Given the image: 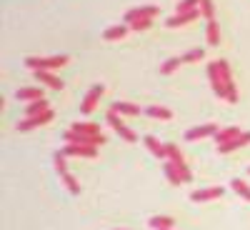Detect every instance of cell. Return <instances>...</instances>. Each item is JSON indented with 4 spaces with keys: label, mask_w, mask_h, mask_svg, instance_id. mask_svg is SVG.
<instances>
[{
    "label": "cell",
    "mask_w": 250,
    "mask_h": 230,
    "mask_svg": "<svg viewBox=\"0 0 250 230\" xmlns=\"http://www.w3.org/2000/svg\"><path fill=\"white\" fill-rule=\"evenodd\" d=\"M70 63V58L68 55H53V58H25V65L30 68V70H45V73H50V70H55V68H62V65H68Z\"/></svg>",
    "instance_id": "6da1fadb"
},
{
    "label": "cell",
    "mask_w": 250,
    "mask_h": 230,
    "mask_svg": "<svg viewBox=\"0 0 250 230\" xmlns=\"http://www.w3.org/2000/svg\"><path fill=\"white\" fill-rule=\"evenodd\" d=\"M165 158H168L175 168L180 170V175H183V180L185 183H190L193 180V173H190V168H188V163H185V158H183V153L175 148L173 143H165Z\"/></svg>",
    "instance_id": "7a4b0ae2"
},
{
    "label": "cell",
    "mask_w": 250,
    "mask_h": 230,
    "mask_svg": "<svg viewBox=\"0 0 250 230\" xmlns=\"http://www.w3.org/2000/svg\"><path fill=\"white\" fill-rule=\"evenodd\" d=\"M218 68H220L223 80H225V100H228V103H238V90H235L233 73H230V65H228V60H218Z\"/></svg>",
    "instance_id": "3957f363"
},
{
    "label": "cell",
    "mask_w": 250,
    "mask_h": 230,
    "mask_svg": "<svg viewBox=\"0 0 250 230\" xmlns=\"http://www.w3.org/2000/svg\"><path fill=\"white\" fill-rule=\"evenodd\" d=\"M108 125H110V128H113L123 140H128V143H135V140H138L135 130H130L128 125H125V123L118 118V113H115V110H108Z\"/></svg>",
    "instance_id": "277c9868"
},
{
    "label": "cell",
    "mask_w": 250,
    "mask_h": 230,
    "mask_svg": "<svg viewBox=\"0 0 250 230\" xmlns=\"http://www.w3.org/2000/svg\"><path fill=\"white\" fill-rule=\"evenodd\" d=\"M62 138H65V143H70V145H90V148L105 143V135H83V133H73V130H68Z\"/></svg>",
    "instance_id": "5b68a950"
},
{
    "label": "cell",
    "mask_w": 250,
    "mask_h": 230,
    "mask_svg": "<svg viewBox=\"0 0 250 230\" xmlns=\"http://www.w3.org/2000/svg\"><path fill=\"white\" fill-rule=\"evenodd\" d=\"M53 110H48V113H43V115H33V118H25V120H20L18 123V130L20 133H28V130H33V128H40V125H45V123H50L53 120Z\"/></svg>",
    "instance_id": "8992f818"
},
{
    "label": "cell",
    "mask_w": 250,
    "mask_h": 230,
    "mask_svg": "<svg viewBox=\"0 0 250 230\" xmlns=\"http://www.w3.org/2000/svg\"><path fill=\"white\" fill-rule=\"evenodd\" d=\"M208 78H210V85H213L215 95L225 98V80H223V73H220V68H218V60L208 65Z\"/></svg>",
    "instance_id": "52a82bcc"
},
{
    "label": "cell",
    "mask_w": 250,
    "mask_h": 230,
    "mask_svg": "<svg viewBox=\"0 0 250 230\" xmlns=\"http://www.w3.org/2000/svg\"><path fill=\"white\" fill-rule=\"evenodd\" d=\"M220 128L215 123H205V125H198V128H190L185 133V140H200V138H210V135H218Z\"/></svg>",
    "instance_id": "ba28073f"
},
{
    "label": "cell",
    "mask_w": 250,
    "mask_h": 230,
    "mask_svg": "<svg viewBox=\"0 0 250 230\" xmlns=\"http://www.w3.org/2000/svg\"><path fill=\"white\" fill-rule=\"evenodd\" d=\"M105 93V85H93L90 88V93L83 98V105H80V110L85 113V115H90L93 110H95V105H98V100H100V95Z\"/></svg>",
    "instance_id": "9c48e42d"
},
{
    "label": "cell",
    "mask_w": 250,
    "mask_h": 230,
    "mask_svg": "<svg viewBox=\"0 0 250 230\" xmlns=\"http://www.w3.org/2000/svg\"><path fill=\"white\" fill-rule=\"evenodd\" d=\"M158 13H160L158 5H143V8L128 10V13H125V20H128V25H130V23H135V20H143V18H155Z\"/></svg>",
    "instance_id": "30bf717a"
},
{
    "label": "cell",
    "mask_w": 250,
    "mask_h": 230,
    "mask_svg": "<svg viewBox=\"0 0 250 230\" xmlns=\"http://www.w3.org/2000/svg\"><path fill=\"white\" fill-rule=\"evenodd\" d=\"M200 10H193V13H175L170 15L168 20H165V25L168 28H180V25H188V23H193V20H198Z\"/></svg>",
    "instance_id": "8fae6325"
},
{
    "label": "cell",
    "mask_w": 250,
    "mask_h": 230,
    "mask_svg": "<svg viewBox=\"0 0 250 230\" xmlns=\"http://www.w3.org/2000/svg\"><path fill=\"white\" fill-rule=\"evenodd\" d=\"M223 195V188H205V190H193L190 200L193 203H208V200H215Z\"/></svg>",
    "instance_id": "7c38bea8"
},
{
    "label": "cell",
    "mask_w": 250,
    "mask_h": 230,
    "mask_svg": "<svg viewBox=\"0 0 250 230\" xmlns=\"http://www.w3.org/2000/svg\"><path fill=\"white\" fill-rule=\"evenodd\" d=\"M62 153L65 155H80V158H95L98 148H90V145H65Z\"/></svg>",
    "instance_id": "4fadbf2b"
},
{
    "label": "cell",
    "mask_w": 250,
    "mask_h": 230,
    "mask_svg": "<svg viewBox=\"0 0 250 230\" xmlns=\"http://www.w3.org/2000/svg\"><path fill=\"white\" fill-rule=\"evenodd\" d=\"M248 143H250V133H240L235 140L225 143V145H218V150H220V153H233V150L243 148V145H248Z\"/></svg>",
    "instance_id": "5bb4252c"
},
{
    "label": "cell",
    "mask_w": 250,
    "mask_h": 230,
    "mask_svg": "<svg viewBox=\"0 0 250 230\" xmlns=\"http://www.w3.org/2000/svg\"><path fill=\"white\" fill-rule=\"evenodd\" d=\"M148 225H150L153 230H173L175 220H173L170 215H153V218L148 220Z\"/></svg>",
    "instance_id": "9a60e30c"
},
{
    "label": "cell",
    "mask_w": 250,
    "mask_h": 230,
    "mask_svg": "<svg viewBox=\"0 0 250 230\" xmlns=\"http://www.w3.org/2000/svg\"><path fill=\"white\" fill-rule=\"evenodd\" d=\"M163 170H165V178L170 180V185H183V183H185L183 175H180V170L175 168L170 160H165V163H163Z\"/></svg>",
    "instance_id": "2e32d148"
},
{
    "label": "cell",
    "mask_w": 250,
    "mask_h": 230,
    "mask_svg": "<svg viewBox=\"0 0 250 230\" xmlns=\"http://www.w3.org/2000/svg\"><path fill=\"white\" fill-rule=\"evenodd\" d=\"M240 133H243V130L238 128V125H230V128H225V130H220V133L215 135V143H218V145H225V143L235 140V138H238Z\"/></svg>",
    "instance_id": "e0dca14e"
},
{
    "label": "cell",
    "mask_w": 250,
    "mask_h": 230,
    "mask_svg": "<svg viewBox=\"0 0 250 230\" xmlns=\"http://www.w3.org/2000/svg\"><path fill=\"white\" fill-rule=\"evenodd\" d=\"M35 78H38L40 83H45V85H50L53 90H62V80H60V78H55L53 73H45V70H38V73H35Z\"/></svg>",
    "instance_id": "ac0fdd59"
},
{
    "label": "cell",
    "mask_w": 250,
    "mask_h": 230,
    "mask_svg": "<svg viewBox=\"0 0 250 230\" xmlns=\"http://www.w3.org/2000/svg\"><path fill=\"white\" fill-rule=\"evenodd\" d=\"M15 98H18V100H25V103H35V100L43 98V90H40L38 85H35V88H23V90L15 93Z\"/></svg>",
    "instance_id": "d6986e66"
},
{
    "label": "cell",
    "mask_w": 250,
    "mask_h": 230,
    "mask_svg": "<svg viewBox=\"0 0 250 230\" xmlns=\"http://www.w3.org/2000/svg\"><path fill=\"white\" fill-rule=\"evenodd\" d=\"M50 110V103L45 100V98H40V100H35V103H30V105L25 108V113H28V118H33V115H43V113H48Z\"/></svg>",
    "instance_id": "ffe728a7"
},
{
    "label": "cell",
    "mask_w": 250,
    "mask_h": 230,
    "mask_svg": "<svg viewBox=\"0 0 250 230\" xmlns=\"http://www.w3.org/2000/svg\"><path fill=\"white\" fill-rule=\"evenodd\" d=\"M110 110H115L118 115H138V113H140V108H138V105H133V103H125V100L113 103Z\"/></svg>",
    "instance_id": "44dd1931"
},
{
    "label": "cell",
    "mask_w": 250,
    "mask_h": 230,
    "mask_svg": "<svg viewBox=\"0 0 250 230\" xmlns=\"http://www.w3.org/2000/svg\"><path fill=\"white\" fill-rule=\"evenodd\" d=\"M70 130L73 133H83V135H103L100 133V125H95V123H75Z\"/></svg>",
    "instance_id": "7402d4cb"
},
{
    "label": "cell",
    "mask_w": 250,
    "mask_h": 230,
    "mask_svg": "<svg viewBox=\"0 0 250 230\" xmlns=\"http://www.w3.org/2000/svg\"><path fill=\"white\" fill-rule=\"evenodd\" d=\"M143 143L148 145V150H150V153H155L158 158H165V143L155 140L153 135H145V138H143Z\"/></svg>",
    "instance_id": "603a6c76"
},
{
    "label": "cell",
    "mask_w": 250,
    "mask_h": 230,
    "mask_svg": "<svg viewBox=\"0 0 250 230\" xmlns=\"http://www.w3.org/2000/svg\"><path fill=\"white\" fill-rule=\"evenodd\" d=\"M205 38H208V45H218V43H220V28H218L215 20H208Z\"/></svg>",
    "instance_id": "cb8c5ba5"
},
{
    "label": "cell",
    "mask_w": 250,
    "mask_h": 230,
    "mask_svg": "<svg viewBox=\"0 0 250 230\" xmlns=\"http://www.w3.org/2000/svg\"><path fill=\"white\" fill-rule=\"evenodd\" d=\"M130 25H115V28H108L105 33H103V38L105 40H123L125 35H128Z\"/></svg>",
    "instance_id": "d4e9b609"
},
{
    "label": "cell",
    "mask_w": 250,
    "mask_h": 230,
    "mask_svg": "<svg viewBox=\"0 0 250 230\" xmlns=\"http://www.w3.org/2000/svg\"><path fill=\"white\" fill-rule=\"evenodd\" d=\"M145 113H148L150 118H160V120H170L173 118V113L168 108H160V105H148V108H145Z\"/></svg>",
    "instance_id": "484cf974"
},
{
    "label": "cell",
    "mask_w": 250,
    "mask_h": 230,
    "mask_svg": "<svg viewBox=\"0 0 250 230\" xmlns=\"http://www.w3.org/2000/svg\"><path fill=\"white\" fill-rule=\"evenodd\" d=\"M230 185H233V190H235V193H238L240 198H245V200H250V185H248L245 180H240V178H235V180H233Z\"/></svg>",
    "instance_id": "4316f807"
},
{
    "label": "cell",
    "mask_w": 250,
    "mask_h": 230,
    "mask_svg": "<svg viewBox=\"0 0 250 230\" xmlns=\"http://www.w3.org/2000/svg\"><path fill=\"white\" fill-rule=\"evenodd\" d=\"M178 65H183V58H168V60L163 63L160 73H163V75H170V73H175V70H178Z\"/></svg>",
    "instance_id": "83f0119b"
},
{
    "label": "cell",
    "mask_w": 250,
    "mask_h": 230,
    "mask_svg": "<svg viewBox=\"0 0 250 230\" xmlns=\"http://www.w3.org/2000/svg\"><path fill=\"white\" fill-rule=\"evenodd\" d=\"M200 3L203 0H180V3L175 5V13H193V10H198Z\"/></svg>",
    "instance_id": "f1b7e54d"
},
{
    "label": "cell",
    "mask_w": 250,
    "mask_h": 230,
    "mask_svg": "<svg viewBox=\"0 0 250 230\" xmlns=\"http://www.w3.org/2000/svg\"><path fill=\"white\" fill-rule=\"evenodd\" d=\"M53 163H55V170L60 173V175H65L68 173V165H65V153H55V158H53Z\"/></svg>",
    "instance_id": "f546056e"
},
{
    "label": "cell",
    "mask_w": 250,
    "mask_h": 230,
    "mask_svg": "<svg viewBox=\"0 0 250 230\" xmlns=\"http://www.w3.org/2000/svg\"><path fill=\"white\" fill-rule=\"evenodd\" d=\"M62 178V183H65V188H68V190L73 193V195H78L80 193V185H78V180L70 175V173H65V175H60Z\"/></svg>",
    "instance_id": "4dcf8cb0"
},
{
    "label": "cell",
    "mask_w": 250,
    "mask_h": 230,
    "mask_svg": "<svg viewBox=\"0 0 250 230\" xmlns=\"http://www.w3.org/2000/svg\"><path fill=\"white\" fill-rule=\"evenodd\" d=\"M200 13L208 18V20H215L213 15H215V5H213V0H203L200 3Z\"/></svg>",
    "instance_id": "1f68e13d"
},
{
    "label": "cell",
    "mask_w": 250,
    "mask_h": 230,
    "mask_svg": "<svg viewBox=\"0 0 250 230\" xmlns=\"http://www.w3.org/2000/svg\"><path fill=\"white\" fill-rule=\"evenodd\" d=\"M203 55H205V50H203V48L188 50V53L183 55V63H195V60H203Z\"/></svg>",
    "instance_id": "d6a6232c"
},
{
    "label": "cell",
    "mask_w": 250,
    "mask_h": 230,
    "mask_svg": "<svg viewBox=\"0 0 250 230\" xmlns=\"http://www.w3.org/2000/svg\"><path fill=\"white\" fill-rule=\"evenodd\" d=\"M153 25V18H143V20H135V23H130V30L140 33V30H148Z\"/></svg>",
    "instance_id": "836d02e7"
},
{
    "label": "cell",
    "mask_w": 250,
    "mask_h": 230,
    "mask_svg": "<svg viewBox=\"0 0 250 230\" xmlns=\"http://www.w3.org/2000/svg\"><path fill=\"white\" fill-rule=\"evenodd\" d=\"M248 173H250V168H248Z\"/></svg>",
    "instance_id": "e575fe53"
}]
</instances>
